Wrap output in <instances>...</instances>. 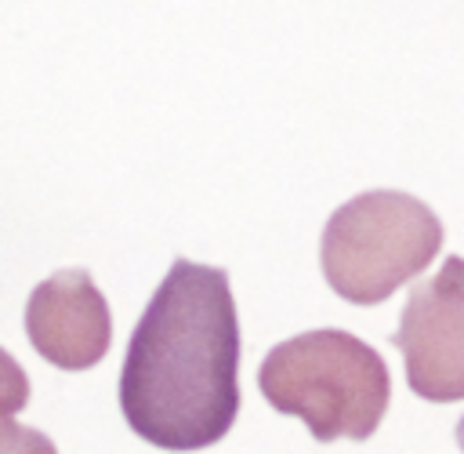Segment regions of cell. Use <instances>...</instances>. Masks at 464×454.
Segmentation results:
<instances>
[{
	"mask_svg": "<svg viewBox=\"0 0 464 454\" xmlns=\"http://www.w3.org/2000/svg\"><path fill=\"white\" fill-rule=\"evenodd\" d=\"M442 225L428 203L399 189H370L341 203L323 229L326 283L352 305H377L431 265Z\"/></svg>",
	"mask_w": 464,
	"mask_h": 454,
	"instance_id": "3",
	"label": "cell"
},
{
	"mask_svg": "<svg viewBox=\"0 0 464 454\" xmlns=\"http://www.w3.org/2000/svg\"><path fill=\"white\" fill-rule=\"evenodd\" d=\"M25 403H29V378L22 363L7 349H0V418L18 414Z\"/></svg>",
	"mask_w": 464,
	"mask_h": 454,
	"instance_id": "6",
	"label": "cell"
},
{
	"mask_svg": "<svg viewBox=\"0 0 464 454\" xmlns=\"http://www.w3.org/2000/svg\"><path fill=\"white\" fill-rule=\"evenodd\" d=\"M0 454H58V450L47 432L0 418Z\"/></svg>",
	"mask_w": 464,
	"mask_h": 454,
	"instance_id": "7",
	"label": "cell"
},
{
	"mask_svg": "<svg viewBox=\"0 0 464 454\" xmlns=\"http://www.w3.org/2000/svg\"><path fill=\"white\" fill-rule=\"evenodd\" d=\"M257 385L279 414L301 418L319 443L370 439L392 396L381 352L337 327L279 341L261 360Z\"/></svg>",
	"mask_w": 464,
	"mask_h": 454,
	"instance_id": "2",
	"label": "cell"
},
{
	"mask_svg": "<svg viewBox=\"0 0 464 454\" xmlns=\"http://www.w3.org/2000/svg\"><path fill=\"white\" fill-rule=\"evenodd\" d=\"M457 443L464 447V418H460V425H457Z\"/></svg>",
	"mask_w": 464,
	"mask_h": 454,
	"instance_id": "8",
	"label": "cell"
},
{
	"mask_svg": "<svg viewBox=\"0 0 464 454\" xmlns=\"http://www.w3.org/2000/svg\"><path fill=\"white\" fill-rule=\"evenodd\" d=\"M120 410L163 450H203L239 414V320L228 272L178 258L134 323Z\"/></svg>",
	"mask_w": 464,
	"mask_h": 454,
	"instance_id": "1",
	"label": "cell"
},
{
	"mask_svg": "<svg viewBox=\"0 0 464 454\" xmlns=\"http://www.w3.org/2000/svg\"><path fill=\"white\" fill-rule=\"evenodd\" d=\"M25 334L33 349L62 367L87 370L109 352L112 316L87 269H58L40 280L25 301Z\"/></svg>",
	"mask_w": 464,
	"mask_h": 454,
	"instance_id": "5",
	"label": "cell"
},
{
	"mask_svg": "<svg viewBox=\"0 0 464 454\" xmlns=\"http://www.w3.org/2000/svg\"><path fill=\"white\" fill-rule=\"evenodd\" d=\"M392 345L420 400H464V258H446L435 276L410 287Z\"/></svg>",
	"mask_w": 464,
	"mask_h": 454,
	"instance_id": "4",
	"label": "cell"
}]
</instances>
